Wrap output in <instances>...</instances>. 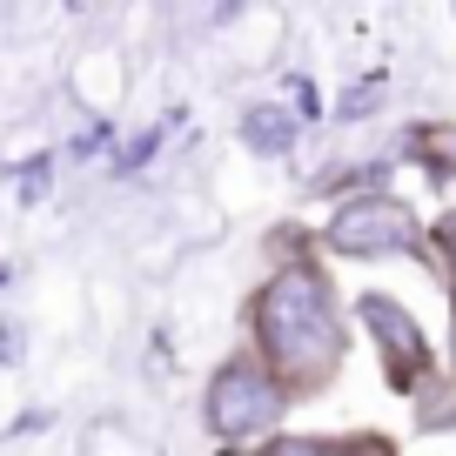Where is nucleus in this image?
I'll return each mask as SVG.
<instances>
[{
  "mask_svg": "<svg viewBox=\"0 0 456 456\" xmlns=\"http://www.w3.org/2000/svg\"><path fill=\"white\" fill-rule=\"evenodd\" d=\"M256 349L269 383L282 389H322L342 362V315L336 296L315 269L289 262L282 275H269L256 296Z\"/></svg>",
  "mask_w": 456,
  "mask_h": 456,
  "instance_id": "obj_1",
  "label": "nucleus"
},
{
  "mask_svg": "<svg viewBox=\"0 0 456 456\" xmlns=\"http://www.w3.org/2000/svg\"><path fill=\"white\" fill-rule=\"evenodd\" d=\"M282 423V389L269 383L262 362H228L215 370L208 383V429L222 443H242V436H262V429Z\"/></svg>",
  "mask_w": 456,
  "mask_h": 456,
  "instance_id": "obj_2",
  "label": "nucleus"
},
{
  "mask_svg": "<svg viewBox=\"0 0 456 456\" xmlns=\"http://www.w3.org/2000/svg\"><path fill=\"white\" fill-rule=\"evenodd\" d=\"M416 242H423L416 215L403 208V201H389V195L349 201V208H336V222H329V248H342V256H396V248H416Z\"/></svg>",
  "mask_w": 456,
  "mask_h": 456,
  "instance_id": "obj_3",
  "label": "nucleus"
},
{
  "mask_svg": "<svg viewBox=\"0 0 456 456\" xmlns=\"http://www.w3.org/2000/svg\"><path fill=\"white\" fill-rule=\"evenodd\" d=\"M356 315H362V329L376 336V349H383L389 383H396V389H423L429 383V342H423V329H416L389 296H362Z\"/></svg>",
  "mask_w": 456,
  "mask_h": 456,
  "instance_id": "obj_4",
  "label": "nucleus"
},
{
  "mask_svg": "<svg viewBox=\"0 0 456 456\" xmlns=\"http://www.w3.org/2000/svg\"><path fill=\"white\" fill-rule=\"evenodd\" d=\"M275 456H389L383 436H309V443H275Z\"/></svg>",
  "mask_w": 456,
  "mask_h": 456,
  "instance_id": "obj_5",
  "label": "nucleus"
},
{
  "mask_svg": "<svg viewBox=\"0 0 456 456\" xmlns=\"http://www.w3.org/2000/svg\"><path fill=\"white\" fill-rule=\"evenodd\" d=\"M416 148H423L436 168H456V128H416Z\"/></svg>",
  "mask_w": 456,
  "mask_h": 456,
  "instance_id": "obj_6",
  "label": "nucleus"
},
{
  "mask_svg": "<svg viewBox=\"0 0 456 456\" xmlns=\"http://www.w3.org/2000/svg\"><path fill=\"white\" fill-rule=\"evenodd\" d=\"M436 235H443V248H450V289H456V215L436 228Z\"/></svg>",
  "mask_w": 456,
  "mask_h": 456,
  "instance_id": "obj_7",
  "label": "nucleus"
},
{
  "mask_svg": "<svg viewBox=\"0 0 456 456\" xmlns=\"http://www.w3.org/2000/svg\"><path fill=\"white\" fill-rule=\"evenodd\" d=\"M228 456H275V450H228Z\"/></svg>",
  "mask_w": 456,
  "mask_h": 456,
  "instance_id": "obj_8",
  "label": "nucleus"
}]
</instances>
